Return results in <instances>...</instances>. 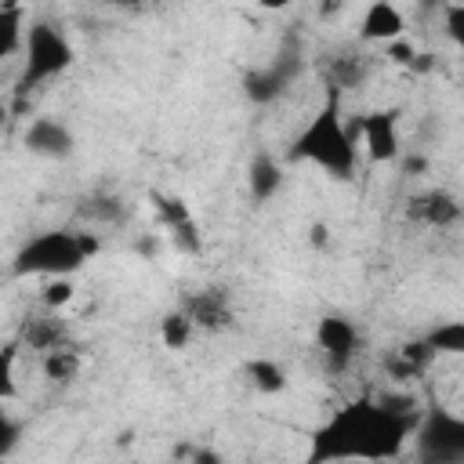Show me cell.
I'll return each mask as SVG.
<instances>
[{
    "instance_id": "6da1fadb",
    "label": "cell",
    "mask_w": 464,
    "mask_h": 464,
    "mask_svg": "<svg viewBox=\"0 0 464 464\" xmlns=\"http://www.w3.org/2000/svg\"><path fill=\"white\" fill-rule=\"evenodd\" d=\"M410 399H355L334 410L308 442V464L395 460L413 431Z\"/></svg>"
},
{
    "instance_id": "7a4b0ae2",
    "label": "cell",
    "mask_w": 464,
    "mask_h": 464,
    "mask_svg": "<svg viewBox=\"0 0 464 464\" xmlns=\"http://www.w3.org/2000/svg\"><path fill=\"white\" fill-rule=\"evenodd\" d=\"M290 156L323 167V170H326L330 178H337V181L355 178V167H359V145L352 141V130L344 127L337 102L323 105V109L301 127V134H297L294 145H290Z\"/></svg>"
},
{
    "instance_id": "3957f363",
    "label": "cell",
    "mask_w": 464,
    "mask_h": 464,
    "mask_svg": "<svg viewBox=\"0 0 464 464\" xmlns=\"http://www.w3.org/2000/svg\"><path fill=\"white\" fill-rule=\"evenodd\" d=\"M102 250L94 232H72V228H51L33 236L29 243H22V250L14 254L11 272L14 276H47V279H62L80 272L94 254Z\"/></svg>"
},
{
    "instance_id": "277c9868",
    "label": "cell",
    "mask_w": 464,
    "mask_h": 464,
    "mask_svg": "<svg viewBox=\"0 0 464 464\" xmlns=\"http://www.w3.org/2000/svg\"><path fill=\"white\" fill-rule=\"evenodd\" d=\"M420 464H464V417L450 410H428L413 428Z\"/></svg>"
},
{
    "instance_id": "5b68a950",
    "label": "cell",
    "mask_w": 464,
    "mask_h": 464,
    "mask_svg": "<svg viewBox=\"0 0 464 464\" xmlns=\"http://www.w3.org/2000/svg\"><path fill=\"white\" fill-rule=\"evenodd\" d=\"M22 47H25V83H44L51 76H62L72 65V44L51 22H33L25 29Z\"/></svg>"
},
{
    "instance_id": "8992f818",
    "label": "cell",
    "mask_w": 464,
    "mask_h": 464,
    "mask_svg": "<svg viewBox=\"0 0 464 464\" xmlns=\"http://www.w3.org/2000/svg\"><path fill=\"white\" fill-rule=\"evenodd\" d=\"M359 138H362V152L370 156V163H392L402 152L399 141V112L395 109H377L366 112L359 120Z\"/></svg>"
},
{
    "instance_id": "52a82bcc",
    "label": "cell",
    "mask_w": 464,
    "mask_h": 464,
    "mask_svg": "<svg viewBox=\"0 0 464 464\" xmlns=\"http://www.w3.org/2000/svg\"><path fill=\"white\" fill-rule=\"evenodd\" d=\"M315 344H319V352L326 355V362L341 370V366H348L352 355L359 352V326H355L348 315L330 312V315H323V319L315 323Z\"/></svg>"
},
{
    "instance_id": "ba28073f",
    "label": "cell",
    "mask_w": 464,
    "mask_h": 464,
    "mask_svg": "<svg viewBox=\"0 0 464 464\" xmlns=\"http://www.w3.org/2000/svg\"><path fill=\"white\" fill-rule=\"evenodd\" d=\"M22 141H25V149H29L33 156H44V160H69L72 149H76V138H72L69 123L54 120V116H36V120H29Z\"/></svg>"
},
{
    "instance_id": "9c48e42d",
    "label": "cell",
    "mask_w": 464,
    "mask_h": 464,
    "mask_svg": "<svg viewBox=\"0 0 464 464\" xmlns=\"http://www.w3.org/2000/svg\"><path fill=\"white\" fill-rule=\"evenodd\" d=\"M359 36L366 44H395L406 36V18L395 4L388 0H377L362 11V22H359Z\"/></svg>"
},
{
    "instance_id": "30bf717a",
    "label": "cell",
    "mask_w": 464,
    "mask_h": 464,
    "mask_svg": "<svg viewBox=\"0 0 464 464\" xmlns=\"http://www.w3.org/2000/svg\"><path fill=\"white\" fill-rule=\"evenodd\" d=\"M246 185H250V196L257 203H268L283 188V167L272 156H257L250 163V170H246Z\"/></svg>"
},
{
    "instance_id": "8fae6325",
    "label": "cell",
    "mask_w": 464,
    "mask_h": 464,
    "mask_svg": "<svg viewBox=\"0 0 464 464\" xmlns=\"http://www.w3.org/2000/svg\"><path fill=\"white\" fill-rule=\"evenodd\" d=\"M417 214H420L428 225H435V228H450V225L460 218V203H457L450 192L435 188V192H424V196L417 199Z\"/></svg>"
},
{
    "instance_id": "7c38bea8",
    "label": "cell",
    "mask_w": 464,
    "mask_h": 464,
    "mask_svg": "<svg viewBox=\"0 0 464 464\" xmlns=\"http://www.w3.org/2000/svg\"><path fill=\"white\" fill-rule=\"evenodd\" d=\"M246 381L261 395H279L286 388V370L276 359H250L246 362Z\"/></svg>"
},
{
    "instance_id": "4fadbf2b",
    "label": "cell",
    "mask_w": 464,
    "mask_h": 464,
    "mask_svg": "<svg viewBox=\"0 0 464 464\" xmlns=\"http://www.w3.org/2000/svg\"><path fill=\"white\" fill-rule=\"evenodd\" d=\"M424 344L431 348V355H464V319H446L431 326Z\"/></svg>"
},
{
    "instance_id": "5bb4252c",
    "label": "cell",
    "mask_w": 464,
    "mask_h": 464,
    "mask_svg": "<svg viewBox=\"0 0 464 464\" xmlns=\"http://www.w3.org/2000/svg\"><path fill=\"white\" fill-rule=\"evenodd\" d=\"M192 330H196V323H192L188 312H167L160 319V341L170 352H185L192 344Z\"/></svg>"
},
{
    "instance_id": "9a60e30c",
    "label": "cell",
    "mask_w": 464,
    "mask_h": 464,
    "mask_svg": "<svg viewBox=\"0 0 464 464\" xmlns=\"http://www.w3.org/2000/svg\"><path fill=\"white\" fill-rule=\"evenodd\" d=\"M283 87H286L283 65H272V69H261V72H250V76H246V94H250L254 102H272V98L283 94Z\"/></svg>"
},
{
    "instance_id": "2e32d148",
    "label": "cell",
    "mask_w": 464,
    "mask_h": 464,
    "mask_svg": "<svg viewBox=\"0 0 464 464\" xmlns=\"http://www.w3.org/2000/svg\"><path fill=\"white\" fill-rule=\"evenodd\" d=\"M188 315H192V323L210 326V330H221V326L232 319V315H228V304H225L221 294H203V297H196L192 308H188Z\"/></svg>"
},
{
    "instance_id": "e0dca14e",
    "label": "cell",
    "mask_w": 464,
    "mask_h": 464,
    "mask_svg": "<svg viewBox=\"0 0 464 464\" xmlns=\"http://www.w3.org/2000/svg\"><path fill=\"white\" fill-rule=\"evenodd\" d=\"M44 373H47L51 381H72V377L80 373V355L62 344V348H54V352L44 355Z\"/></svg>"
},
{
    "instance_id": "ac0fdd59",
    "label": "cell",
    "mask_w": 464,
    "mask_h": 464,
    "mask_svg": "<svg viewBox=\"0 0 464 464\" xmlns=\"http://www.w3.org/2000/svg\"><path fill=\"white\" fill-rule=\"evenodd\" d=\"M72 297H76V286H72L69 276H62V279H47L44 290H40V301H44V308H51V312L65 308Z\"/></svg>"
},
{
    "instance_id": "d6986e66",
    "label": "cell",
    "mask_w": 464,
    "mask_h": 464,
    "mask_svg": "<svg viewBox=\"0 0 464 464\" xmlns=\"http://www.w3.org/2000/svg\"><path fill=\"white\" fill-rule=\"evenodd\" d=\"M58 323H40V319H33V323H25V341L33 344V348H44V352H54V348H62L58 344Z\"/></svg>"
},
{
    "instance_id": "ffe728a7",
    "label": "cell",
    "mask_w": 464,
    "mask_h": 464,
    "mask_svg": "<svg viewBox=\"0 0 464 464\" xmlns=\"http://www.w3.org/2000/svg\"><path fill=\"white\" fill-rule=\"evenodd\" d=\"M446 33L460 51V76H464V4H450L446 7Z\"/></svg>"
},
{
    "instance_id": "44dd1931",
    "label": "cell",
    "mask_w": 464,
    "mask_h": 464,
    "mask_svg": "<svg viewBox=\"0 0 464 464\" xmlns=\"http://www.w3.org/2000/svg\"><path fill=\"white\" fill-rule=\"evenodd\" d=\"M388 58L395 62V65H413L420 54H417V47L402 36V40H395V44H388Z\"/></svg>"
},
{
    "instance_id": "7402d4cb",
    "label": "cell",
    "mask_w": 464,
    "mask_h": 464,
    "mask_svg": "<svg viewBox=\"0 0 464 464\" xmlns=\"http://www.w3.org/2000/svg\"><path fill=\"white\" fill-rule=\"evenodd\" d=\"M402 170H406L410 178L428 174V156H424V152H406V156H402Z\"/></svg>"
},
{
    "instance_id": "603a6c76",
    "label": "cell",
    "mask_w": 464,
    "mask_h": 464,
    "mask_svg": "<svg viewBox=\"0 0 464 464\" xmlns=\"http://www.w3.org/2000/svg\"><path fill=\"white\" fill-rule=\"evenodd\" d=\"M308 243H312L315 250H326V246H330V228H326L323 221H315V225L308 228Z\"/></svg>"
},
{
    "instance_id": "cb8c5ba5",
    "label": "cell",
    "mask_w": 464,
    "mask_h": 464,
    "mask_svg": "<svg viewBox=\"0 0 464 464\" xmlns=\"http://www.w3.org/2000/svg\"><path fill=\"white\" fill-rule=\"evenodd\" d=\"M192 464H225V460H221V453H218V450H210V446H199V450L192 453Z\"/></svg>"
}]
</instances>
